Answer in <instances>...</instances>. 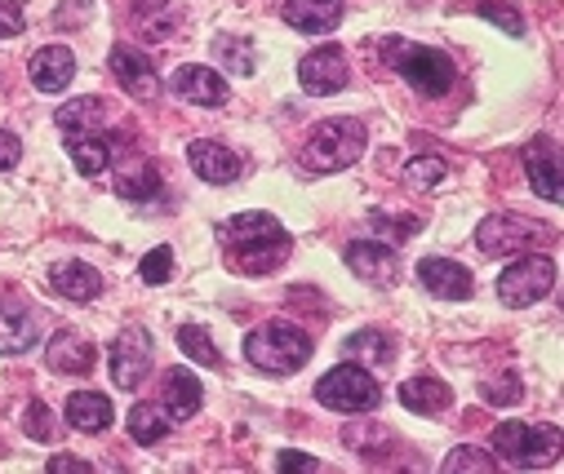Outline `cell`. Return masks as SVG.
<instances>
[{
    "label": "cell",
    "mask_w": 564,
    "mask_h": 474,
    "mask_svg": "<svg viewBox=\"0 0 564 474\" xmlns=\"http://www.w3.org/2000/svg\"><path fill=\"white\" fill-rule=\"evenodd\" d=\"M116 421V408L107 395H94V390H80L67 399V426L80 430V434H102L107 426Z\"/></svg>",
    "instance_id": "d4e9b609"
},
{
    "label": "cell",
    "mask_w": 564,
    "mask_h": 474,
    "mask_svg": "<svg viewBox=\"0 0 564 474\" xmlns=\"http://www.w3.org/2000/svg\"><path fill=\"white\" fill-rule=\"evenodd\" d=\"M494 452L511 461L516 470H538L560 456V430L555 426H524V421H502L494 430Z\"/></svg>",
    "instance_id": "5b68a950"
},
{
    "label": "cell",
    "mask_w": 564,
    "mask_h": 474,
    "mask_svg": "<svg viewBox=\"0 0 564 474\" xmlns=\"http://www.w3.org/2000/svg\"><path fill=\"white\" fill-rule=\"evenodd\" d=\"M111 187H116V196H124V200H148V196L161 191V174H156V165L138 161V165H133L129 174H120Z\"/></svg>",
    "instance_id": "1f68e13d"
},
{
    "label": "cell",
    "mask_w": 564,
    "mask_h": 474,
    "mask_svg": "<svg viewBox=\"0 0 564 474\" xmlns=\"http://www.w3.org/2000/svg\"><path fill=\"white\" fill-rule=\"evenodd\" d=\"M343 262L351 275H360L373 288H391L400 279V249L387 240H351L343 249Z\"/></svg>",
    "instance_id": "30bf717a"
},
{
    "label": "cell",
    "mask_w": 564,
    "mask_h": 474,
    "mask_svg": "<svg viewBox=\"0 0 564 474\" xmlns=\"http://www.w3.org/2000/svg\"><path fill=\"white\" fill-rule=\"evenodd\" d=\"M138 275H143L148 284H165V279L174 275V249H170V244L152 249V253L143 257V266H138Z\"/></svg>",
    "instance_id": "d590c367"
},
{
    "label": "cell",
    "mask_w": 564,
    "mask_h": 474,
    "mask_svg": "<svg viewBox=\"0 0 564 474\" xmlns=\"http://www.w3.org/2000/svg\"><path fill=\"white\" fill-rule=\"evenodd\" d=\"M45 470H50V474H89L94 465H89V461H80V456H67V452H58V456H54Z\"/></svg>",
    "instance_id": "7bdbcfd3"
},
{
    "label": "cell",
    "mask_w": 564,
    "mask_h": 474,
    "mask_svg": "<svg viewBox=\"0 0 564 474\" xmlns=\"http://www.w3.org/2000/svg\"><path fill=\"white\" fill-rule=\"evenodd\" d=\"M218 244L240 275H267L290 257V231L271 213H231L218 222Z\"/></svg>",
    "instance_id": "6da1fadb"
},
{
    "label": "cell",
    "mask_w": 564,
    "mask_h": 474,
    "mask_svg": "<svg viewBox=\"0 0 564 474\" xmlns=\"http://www.w3.org/2000/svg\"><path fill=\"white\" fill-rule=\"evenodd\" d=\"M76 76V54L67 45H45L41 54H32V85L41 93H63Z\"/></svg>",
    "instance_id": "ffe728a7"
},
{
    "label": "cell",
    "mask_w": 564,
    "mask_h": 474,
    "mask_svg": "<svg viewBox=\"0 0 564 474\" xmlns=\"http://www.w3.org/2000/svg\"><path fill=\"white\" fill-rule=\"evenodd\" d=\"M41 342V320L23 297H0V355H23Z\"/></svg>",
    "instance_id": "4fadbf2b"
},
{
    "label": "cell",
    "mask_w": 564,
    "mask_h": 474,
    "mask_svg": "<svg viewBox=\"0 0 564 474\" xmlns=\"http://www.w3.org/2000/svg\"><path fill=\"white\" fill-rule=\"evenodd\" d=\"M209 49H214V63H218L223 76H253V67H258L253 45L240 41V36H214Z\"/></svg>",
    "instance_id": "f1b7e54d"
},
{
    "label": "cell",
    "mask_w": 564,
    "mask_h": 474,
    "mask_svg": "<svg viewBox=\"0 0 564 474\" xmlns=\"http://www.w3.org/2000/svg\"><path fill=\"white\" fill-rule=\"evenodd\" d=\"M382 58H387V67H391L413 93H427V98L449 93L454 80H458V67H454V58H449L445 49L413 45V41H404V36L382 41Z\"/></svg>",
    "instance_id": "7a4b0ae2"
},
{
    "label": "cell",
    "mask_w": 564,
    "mask_h": 474,
    "mask_svg": "<svg viewBox=\"0 0 564 474\" xmlns=\"http://www.w3.org/2000/svg\"><path fill=\"white\" fill-rule=\"evenodd\" d=\"M480 395H485V404H494V408H511V404H520L524 395H520V382L507 373V377H494V382H485L480 386Z\"/></svg>",
    "instance_id": "8d00e7d4"
},
{
    "label": "cell",
    "mask_w": 564,
    "mask_h": 474,
    "mask_svg": "<svg viewBox=\"0 0 564 474\" xmlns=\"http://www.w3.org/2000/svg\"><path fill=\"white\" fill-rule=\"evenodd\" d=\"M476 14H480V19H489L494 27H502V32H507V36H516V41L524 36V19H520L511 5H498V0H480Z\"/></svg>",
    "instance_id": "e575fe53"
},
{
    "label": "cell",
    "mask_w": 564,
    "mask_h": 474,
    "mask_svg": "<svg viewBox=\"0 0 564 474\" xmlns=\"http://www.w3.org/2000/svg\"><path fill=\"white\" fill-rule=\"evenodd\" d=\"M23 430H28L36 443H50V439L58 434V430H54V412H50L41 399H36V404H28V412H23Z\"/></svg>",
    "instance_id": "74e56055"
},
{
    "label": "cell",
    "mask_w": 564,
    "mask_h": 474,
    "mask_svg": "<svg viewBox=\"0 0 564 474\" xmlns=\"http://www.w3.org/2000/svg\"><path fill=\"white\" fill-rule=\"evenodd\" d=\"M54 120H58L63 133H102V124H107V102L89 93V98L63 102V107L54 111Z\"/></svg>",
    "instance_id": "4316f807"
},
{
    "label": "cell",
    "mask_w": 564,
    "mask_h": 474,
    "mask_svg": "<svg viewBox=\"0 0 564 474\" xmlns=\"http://www.w3.org/2000/svg\"><path fill=\"white\" fill-rule=\"evenodd\" d=\"M165 5H170V0H133V14L138 19H156Z\"/></svg>",
    "instance_id": "ee69618b"
},
{
    "label": "cell",
    "mask_w": 564,
    "mask_h": 474,
    "mask_svg": "<svg viewBox=\"0 0 564 474\" xmlns=\"http://www.w3.org/2000/svg\"><path fill=\"white\" fill-rule=\"evenodd\" d=\"M170 430H174V417H170V408L161 399L129 408V434H133V443H161Z\"/></svg>",
    "instance_id": "83f0119b"
},
{
    "label": "cell",
    "mask_w": 564,
    "mask_h": 474,
    "mask_svg": "<svg viewBox=\"0 0 564 474\" xmlns=\"http://www.w3.org/2000/svg\"><path fill=\"white\" fill-rule=\"evenodd\" d=\"M441 470H445V474H489V470H498V461H494V452H485V448H454Z\"/></svg>",
    "instance_id": "836d02e7"
},
{
    "label": "cell",
    "mask_w": 564,
    "mask_h": 474,
    "mask_svg": "<svg viewBox=\"0 0 564 474\" xmlns=\"http://www.w3.org/2000/svg\"><path fill=\"white\" fill-rule=\"evenodd\" d=\"M67 155H72V165L85 174V178H98L107 165H111V137L107 133H67Z\"/></svg>",
    "instance_id": "484cf974"
},
{
    "label": "cell",
    "mask_w": 564,
    "mask_h": 474,
    "mask_svg": "<svg viewBox=\"0 0 564 474\" xmlns=\"http://www.w3.org/2000/svg\"><path fill=\"white\" fill-rule=\"evenodd\" d=\"M400 404L409 408V412H417V417H436V412H445L449 404H454V390L441 382V377H409V382H400Z\"/></svg>",
    "instance_id": "603a6c76"
},
{
    "label": "cell",
    "mask_w": 564,
    "mask_h": 474,
    "mask_svg": "<svg viewBox=\"0 0 564 474\" xmlns=\"http://www.w3.org/2000/svg\"><path fill=\"white\" fill-rule=\"evenodd\" d=\"M524 174H529V187L542 196V200H560V151L551 137H533L524 146Z\"/></svg>",
    "instance_id": "ac0fdd59"
},
{
    "label": "cell",
    "mask_w": 564,
    "mask_h": 474,
    "mask_svg": "<svg viewBox=\"0 0 564 474\" xmlns=\"http://www.w3.org/2000/svg\"><path fill=\"white\" fill-rule=\"evenodd\" d=\"M152 355H156V342L143 324H124L120 338L111 342V382L120 390H138L152 373Z\"/></svg>",
    "instance_id": "ba28073f"
},
{
    "label": "cell",
    "mask_w": 564,
    "mask_h": 474,
    "mask_svg": "<svg viewBox=\"0 0 564 474\" xmlns=\"http://www.w3.org/2000/svg\"><path fill=\"white\" fill-rule=\"evenodd\" d=\"M369 227H373V231H382V235H387V244H395V249H400V240H409V235H417V231H422V222H417V218H409V222H391L387 213H369Z\"/></svg>",
    "instance_id": "f35d334b"
},
{
    "label": "cell",
    "mask_w": 564,
    "mask_h": 474,
    "mask_svg": "<svg viewBox=\"0 0 564 474\" xmlns=\"http://www.w3.org/2000/svg\"><path fill=\"white\" fill-rule=\"evenodd\" d=\"M200 399H205V386H200L196 373H187L183 364L165 373V395H161V404L170 408L174 421H192V417L200 412Z\"/></svg>",
    "instance_id": "7402d4cb"
},
{
    "label": "cell",
    "mask_w": 564,
    "mask_h": 474,
    "mask_svg": "<svg viewBox=\"0 0 564 474\" xmlns=\"http://www.w3.org/2000/svg\"><path fill=\"white\" fill-rule=\"evenodd\" d=\"M178 346H183V355L196 360L200 368H218V364H223V351L214 346V338H209L205 324H183V329H178Z\"/></svg>",
    "instance_id": "4dcf8cb0"
},
{
    "label": "cell",
    "mask_w": 564,
    "mask_h": 474,
    "mask_svg": "<svg viewBox=\"0 0 564 474\" xmlns=\"http://www.w3.org/2000/svg\"><path fill=\"white\" fill-rule=\"evenodd\" d=\"M50 288L63 293L67 301H94V297L102 293V275H98L89 262L67 257V262H58V266L50 271Z\"/></svg>",
    "instance_id": "44dd1931"
},
{
    "label": "cell",
    "mask_w": 564,
    "mask_h": 474,
    "mask_svg": "<svg viewBox=\"0 0 564 474\" xmlns=\"http://www.w3.org/2000/svg\"><path fill=\"white\" fill-rule=\"evenodd\" d=\"M275 465H280V470H294V474H316V470H321V461L307 456V452H280Z\"/></svg>",
    "instance_id": "60d3db41"
},
{
    "label": "cell",
    "mask_w": 564,
    "mask_h": 474,
    "mask_svg": "<svg viewBox=\"0 0 564 474\" xmlns=\"http://www.w3.org/2000/svg\"><path fill=\"white\" fill-rule=\"evenodd\" d=\"M187 161H192L196 178H205V183H214V187H231V183L240 178V169H245V161H240L231 146L209 142V137H196V142L187 146Z\"/></svg>",
    "instance_id": "9a60e30c"
},
{
    "label": "cell",
    "mask_w": 564,
    "mask_h": 474,
    "mask_svg": "<svg viewBox=\"0 0 564 474\" xmlns=\"http://www.w3.org/2000/svg\"><path fill=\"white\" fill-rule=\"evenodd\" d=\"M23 27H28V14H23L19 0H0V41H6V36H19Z\"/></svg>",
    "instance_id": "ab89813d"
},
{
    "label": "cell",
    "mask_w": 564,
    "mask_h": 474,
    "mask_svg": "<svg viewBox=\"0 0 564 474\" xmlns=\"http://www.w3.org/2000/svg\"><path fill=\"white\" fill-rule=\"evenodd\" d=\"M19 155H23V142H19L10 129H0V174L14 169V165H19Z\"/></svg>",
    "instance_id": "b9f144b4"
},
{
    "label": "cell",
    "mask_w": 564,
    "mask_h": 474,
    "mask_svg": "<svg viewBox=\"0 0 564 474\" xmlns=\"http://www.w3.org/2000/svg\"><path fill=\"white\" fill-rule=\"evenodd\" d=\"M94 360H98L94 355V342L85 333H76V329H58L50 338V346H45V364L54 373H63V377H85L94 368Z\"/></svg>",
    "instance_id": "2e32d148"
},
{
    "label": "cell",
    "mask_w": 564,
    "mask_h": 474,
    "mask_svg": "<svg viewBox=\"0 0 564 474\" xmlns=\"http://www.w3.org/2000/svg\"><path fill=\"white\" fill-rule=\"evenodd\" d=\"M417 279H422V288L445 297V301H467L471 297V271L458 266L454 257H422Z\"/></svg>",
    "instance_id": "e0dca14e"
},
{
    "label": "cell",
    "mask_w": 564,
    "mask_h": 474,
    "mask_svg": "<svg viewBox=\"0 0 564 474\" xmlns=\"http://www.w3.org/2000/svg\"><path fill=\"white\" fill-rule=\"evenodd\" d=\"M551 288H555V262L542 257V253H524L520 262H511L498 275V301L511 306V310H524V306L542 301Z\"/></svg>",
    "instance_id": "52a82bcc"
},
{
    "label": "cell",
    "mask_w": 564,
    "mask_h": 474,
    "mask_svg": "<svg viewBox=\"0 0 564 474\" xmlns=\"http://www.w3.org/2000/svg\"><path fill=\"white\" fill-rule=\"evenodd\" d=\"M365 142H369V133H365V124L356 115L321 120L303 142V165L312 174H343L365 155Z\"/></svg>",
    "instance_id": "3957f363"
},
{
    "label": "cell",
    "mask_w": 564,
    "mask_h": 474,
    "mask_svg": "<svg viewBox=\"0 0 564 474\" xmlns=\"http://www.w3.org/2000/svg\"><path fill=\"white\" fill-rule=\"evenodd\" d=\"M351 80V67H347V54L338 45H321L312 49L303 63H299V85L303 93L312 98H329V93H343Z\"/></svg>",
    "instance_id": "8fae6325"
},
{
    "label": "cell",
    "mask_w": 564,
    "mask_h": 474,
    "mask_svg": "<svg viewBox=\"0 0 564 474\" xmlns=\"http://www.w3.org/2000/svg\"><path fill=\"white\" fill-rule=\"evenodd\" d=\"M89 19V10H63L58 14V27H72V23H85Z\"/></svg>",
    "instance_id": "f6af8a7d"
},
{
    "label": "cell",
    "mask_w": 564,
    "mask_h": 474,
    "mask_svg": "<svg viewBox=\"0 0 564 474\" xmlns=\"http://www.w3.org/2000/svg\"><path fill=\"white\" fill-rule=\"evenodd\" d=\"M343 443L351 448V452H360V456H382V452H391V443H395V434L387 430V426H378V421H369V426H347L343 430Z\"/></svg>",
    "instance_id": "f546056e"
},
{
    "label": "cell",
    "mask_w": 564,
    "mask_h": 474,
    "mask_svg": "<svg viewBox=\"0 0 564 474\" xmlns=\"http://www.w3.org/2000/svg\"><path fill=\"white\" fill-rule=\"evenodd\" d=\"M312 338L290 320H271L245 338V360L262 373H299L312 360Z\"/></svg>",
    "instance_id": "277c9868"
},
{
    "label": "cell",
    "mask_w": 564,
    "mask_h": 474,
    "mask_svg": "<svg viewBox=\"0 0 564 474\" xmlns=\"http://www.w3.org/2000/svg\"><path fill=\"white\" fill-rule=\"evenodd\" d=\"M285 23L307 36H329L343 23V0H285Z\"/></svg>",
    "instance_id": "d6986e66"
},
{
    "label": "cell",
    "mask_w": 564,
    "mask_h": 474,
    "mask_svg": "<svg viewBox=\"0 0 564 474\" xmlns=\"http://www.w3.org/2000/svg\"><path fill=\"white\" fill-rule=\"evenodd\" d=\"M343 355L360 368H391L395 364V338L382 329H360L343 342Z\"/></svg>",
    "instance_id": "cb8c5ba5"
},
{
    "label": "cell",
    "mask_w": 564,
    "mask_h": 474,
    "mask_svg": "<svg viewBox=\"0 0 564 474\" xmlns=\"http://www.w3.org/2000/svg\"><path fill=\"white\" fill-rule=\"evenodd\" d=\"M111 76H116V85H120L133 102H156V98H161V76L152 71V63H148L143 49L116 45V49H111Z\"/></svg>",
    "instance_id": "7c38bea8"
},
{
    "label": "cell",
    "mask_w": 564,
    "mask_h": 474,
    "mask_svg": "<svg viewBox=\"0 0 564 474\" xmlns=\"http://www.w3.org/2000/svg\"><path fill=\"white\" fill-rule=\"evenodd\" d=\"M170 89L183 98V102H196V107H223L227 102V76L218 67H200V63H187L170 76Z\"/></svg>",
    "instance_id": "5bb4252c"
},
{
    "label": "cell",
    "mask_w": 564,
    "mask_h": 474,
    "mask_svg": "<svg viewBox=\"0 0 564 474\" xmlns=\"http://www.w3.org/2000/svg\"><path fill=\"white\" fill-rule=\"evenodd\" d=\"M316 399L325 404V408H334V412H373L378 408V399H382V390H378V382H373V373L369 368H360V364H338V368H329L321 382H316Z\"/></svg>",
    "instance_id": "8992f818"
},
{
    "label": "cell",
    "mask_w": 564,
    "mask_h": 474,
    "mask_svg": "<svg viewBox=\"0 0 564 474\" xmlns=\"http://www.w3.org/2000/svg\"><path fill=\"white\" fill-rule=\"evenodd\" d=\"M445 174H449V169H445V161H436V155H417V161H409V165H404V174H400V178H404L413 191H436V187L445 183Z\"/></svg>",
    "instance_id": "d6a6232c"
},
{
    "label": "cell",
    "mask_w": 564,
    "mask_h": 474,
    "mask_svg": "<svg viewBox=\"0 0 564 474\" xmlns=\"http://www.w3.org/2000/svg\"><path fill=\"white\" fill-rule=\"evenodd\" d=\"M542 240V222H529L520 213H494L476 227V249L485 257H511V253H524Z\"/></svg>",
    "instance_id": "9c48e42d"
}]
</instances>
